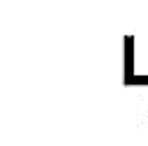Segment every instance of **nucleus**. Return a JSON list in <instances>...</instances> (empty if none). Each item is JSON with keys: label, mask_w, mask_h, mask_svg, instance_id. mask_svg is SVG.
Returning <instances> with one entry per match:
<instances>
[]
</instances>
